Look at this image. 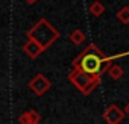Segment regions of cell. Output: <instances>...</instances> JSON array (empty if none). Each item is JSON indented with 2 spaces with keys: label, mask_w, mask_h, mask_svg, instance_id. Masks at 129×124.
I'll use <instances>...</instances> for the list:
<instances>
[{
  "label": "cell",
  "mask_w": 129,
  "mask_h": 124,
  "mask_svg": "<svg viewBox=\"0 0 129 124\" xmlns=\"http://www.w3.org/2000/svg\"><path fill=\"white\" fill-rule=\"evenodd\" d=\"M29 88H30V91H32L35 95L41 97V95H44V94L52 88V82H50L44 74L38 73V74H35V76L29 80Z\"/></svg>",
  "instance_id": "cell-4"
},
{
  "label": "cell",
  "mask_w": 129,
  "mask_h": 124,
  "mask_svg": "<svg viewBox=\"0 0 129 124\" xmlns=\"http://www.w3.org/2000/svg\"><path fill=\"white\" fill-rule=\"evenodd\" d=\"M124 112H126V115H129V103L126 104V107H124Z\"/></svg>",
  "instance_id": "cell-12"
},
{
  "label": "cell",
  "mask_w": 129,
  "mask_h": 124,
  "mask_svg": "<svg viewBox=\"0 0 129 124\" xmlns=\"http://www.w3.org/2000/svg\"><path fill=\"white\" fill-rule=\"evenodd\" d=\"M26 2H27L29 5H32V3H35V2H37V0H26Z\"/></svg>",
  "instance_id": "cell-13"
},
{
  "label": "cell",
  "mask_w": 129,
  "mask_h": 124,
  "mask_svg": "<svg viewBox=\"0 0 129 124\" xmlns=\"http://www.w3.org/2000/svg\"><path fill=\"white\" fill-rule=\"evenodd\" d=\"M70 41L73 42V44H76V45H81L82 42H85V33L81 30V29H76V30H73L72 33H70Z\"/></svg>",
  "instance_id": "cell-8"
},
{
  "label": "cell",
  "mask_w": 129,
  "mask_h": 124,
  "mask_svg": "<svg viewBox=\"0 0 129 124\" xmlns=\"http://www.w3.org/2000/svg\"><path fill=\"white\" fill-rule=\"evenodd\" d=\"M126 112L121 110L117 104H109L105 112H103V119L106 121V124H120L124 118Z\"/></svg>",
  "instance_id": "cell-5"
},
{
  "label": "cell",
  "mask_w": 129,
  "mask_h": 124,
  "mask_svg": "<svg viewBox=\"0 0 129 124\" xmlns=\"http://www.w3.org/2000/svg\"><path fill=\"white\" fill-rule=\"evenodd\" d=\"M117 18L121 24H129V6H124L121 8L118 12H117Z\"/></svg>",
  "instance_id": "cell-11"
},
{
  "label": "cell",
  "mask_w": 129,
  "mask_h": 124,
  "mask_svg": "<svg viewBox=\"0 0 129 124\" xmlns=\"http://www.w3.org/2000/svg\"><path fill=\"white\" fill-rule=\"evenodd\" d=\"M90 12H91V15H94V17H100V15L105 12V6H103L100 2H94V3H91V6H90Z\"/></svg>",
  "instance_id": "cell-10"
},
{
  "label": "cell",
  "mask_w": 129,
  "mask_h": 124,
  "mask_svg": "<svg viewBox=\"0 0 129 124\" xmlns=\"http://www.w3.org/2000/svg\"><path fill=\"white\" fill-rule=\"evenodd\" d=\"M69 80L81 91L84 95H90L100 83V76H90L82 70H72L69 74Z\"/></svg>",
  "instance_id": "cell-3"
},
{
  "label": "cell",
  "mask_w": 129,
  "mask_h": 124,
  "mask_svg": "<svg viewBox=\"0 0 129 124\" xmlns=\"http://www.w3.org/2000/svg\"><path fill=\"white\" fill-rule=\"evenodd\" d=\"M40 119H41V115L37 110H34V109L26 110V112H23L18 116V122L20 124H37V122H40Z\"/></svg>",
  "instance_id": "cell-7"
},
{
  "label": "cell",
  "mask_w": 129,
  "mask_h": 124,
  "mask_svg": "<svg viewBox=\"0 0 129 124\" xmlns=\"http://www.w3.org/2000/svg\"><path fill=\"white\" fill-rule=\"evenodd\" d=\"M108 73H109V77L112 79V80H118V79H121V76H123V68L120 67V65H111V68L108 70Z\"/></svg>",
  "instance_id": "cell-9"
},
{
  "label": "cell",
  "mask_w": 129,
  "mask_h": 124,
  "mask_svg": "<svg viewBox=\"0 0 129 124\" xmlns=\"http://www.w3.org/2000/svg\"><path fill=\"white\" fill-rule=\"evenodd\" d=\"M27 39H34L37 42H40L43 45V48H49L58 38H59V32L46 20V18H40L29 30H27Z\"/></svg>",
  "instance_id": "cell-2"
},
{
  "label": "cell",
  "mask_w": 129,
  "mask_h": 124,
  "mask_svg": "<svg viewBox=\"0 0 129 124\" xmlns=\"http://www.w3.org/2000/svg\"><path fill=\"white\" fill-rule=\"evenodd\" d=\"M37 124H41V122H37Z\"/></svg>",
  "instance_id": "cell-14"
},
{
  "label": "cell",
  "mask_w": 129,
  "mask_h": 124,
  "mask_svg": "<svg viewBox=\"0 0 129 124\" xmlns=\"http://www.w3.org/2000/svg\"><path fill=\"white\" fill-rule=\"evenodd\" d=\"M23 50H24V53H26L30 59H37V57L44 51L43 45H41L40 42L34 41V39H27V42L23 45Z\"/></svg>",
  "instance_id": "cell-6"
},
{
  "label": "cell",
  "mask_w": 129,
  "mask_h": 124,
  "mask_svg": "<svg viewBox=\"0 0 129 124\" xmlns=\"http://www.w3.org/2000/svg\"><path fill=\"white\" fill-rule=\"evenodd\" d=\"M73 70H82L90 76H102L111 68V57H106L96 44H88L72 64Z\"/></svg>",
  "instance_id": "cell-1"
}]
</instances>
